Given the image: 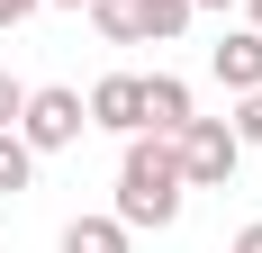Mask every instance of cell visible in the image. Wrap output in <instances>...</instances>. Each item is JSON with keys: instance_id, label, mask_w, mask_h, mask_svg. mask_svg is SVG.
<instances>
[{"instance_id": "10", "label": "cell", "mask_w": 262, "mask_h": 253, "mask_svg": "<svg viewBox=\"0 0 262 253\" xmlns=\"http://www.w3.org/2000/svg\"><path fill=\"white\" fill-rule=\"evenodd\" d=\"M226 126H235V145H262V91H235V118Z\"/></svg>"}, {"instance_id": "12", "label": "cell", "mask_w": 262, "mask_h": 253, "mask_svg": "<svg viewBox=\"0 0 262 253\" xmlns=\"http://www.w3.org/2000/svg\"><path fill=\"white\" fill-rule=\"evenodd\" d=\"M27 9H46V0H0V27H18Z\"/></svg>"}, {"instance_id": "11", "label": "cell", "mask_w": 262, "mask_h": 253, "mask_svg": "<svg viewBox=\"0 0 262 253\" xmlns=\"http://www.w3.org/2000/svg\"><path fill=\"white\" fill-rule=\"evenodd\" d=\"M18 100H27V81H9V73H0V126H18Z\"/></svg>"}, {"instance_id": "4", "label": "cell", "mask_w": 262, "mask_h": 253, "mask_svg": "<svg viewBox=\"0 0 262 253\" xmlns=\"http://www.w3.org/2000/svg\"><path fill=\"white\" fill-rule=\"evenodd\" d=\"M81 126H91V109H81V91H63V81H46V91H27V100H18V136H27V154H63V145H81Z\"/></svg>"}, {"instance_id": "2", "label": "cell", "mask_w": 262, "mask_h": 253, "mask_svg": "<svg viewBox=\"0 0 262 253\" xmlns=\"http://www.w3.org/2000/svg\"><path fill=\"white\" fill-rule=\"evenodd\" d=\"M172 154H181V181H190V190H226L235 163H244V145H235L226 118H181V126H172Z\"/></svg>"}, {"instance_id": "15", "label": "cell", "mask_w": 262, "mask_h": 253, "mask_svg": "<svg viewBox=\"0 0 262 253\" xmlns=\"http://www.w3.org/2000/svg\"><path fill=\"white\" fill-rule=\"evenodd\" d=\"M190 9H226V0H190Z\"/></svg>"}, {"instance_id": "14", "label": "cell", "mask_w": 262, "mask_h": 253, "mask_svg": "<svg viewBox=\"0 0 262 253\" xmlns=\"http://www.w3.org/2000/svg\"><path fill=\"white\" fill-rule=\"evenodd\" d=\"M244 18H253V27H262V0H244Z\"/></svg>"}, {"instance_id": "13", "label": "cell", "mask_w": 262, "mask_h": 253, "mask_svg": "<svg viewBox=\"0 0 262 253\" xmlns=\"http://www.w3.org/2000/svg\"><path fill=\"white\" fill-rule=\"evenodd\" d=\"M235 253H262V217H253V226H244V235H235Z\"/></svg>"}, {"instance_id": "16", "label": "cell", "mask_w": 262, "mask_h": 253, "mask_svg": "<svg viewBox=\"0 0 262 253\" xmlns=\"http://www.w3.org/2000/svg\"><path fill=\"white\" fill-rule=\"evenodd\" d=\"M54 9H91V0H54Z\"/></svg>"}, {"instance_id": "5", "label": "cell", "mask_w": 262, "mask_h": 253, "mask_svg": "<svg viewBox=\"0 0 262 253\" xmlns=\"http://www.w3.org/2000/svg\"><path fill=\"white\" fill-rule=\"evenodd\" d=\"M91 126H118V136H136V126H145V81L136 73H108V81H91Z\"/></svg>"}, {"instance_id": "3", "label": "cell", "mask_w": 262, "mask_h": 253, "mask_svg": "<svg viewBox=\"0 0 262 253\" xmlns=\"http://www.w3.org/2000/svg\"><path fill=\"white\" fill-rule=\"evenodd\" d=\"M108 46H172L190 27V0H91Z\"/></svg>"}, {"instance_id": "7", "label": "cell", "mask_w": 262, "mask_h": 253, "mask_svg": "<svg viewBox=\"0 0 262 253\" xmlns=\"http://www.w3.org/2000/svg\"><path fill=\"white\" fill-rule=\"evenodd\" d=\"M181 118H190V81H172V73H154V81H145V126H154V136H172Z\"/></svg>"}, {"instance_id": "8", "label": "cell", "mask_w": 262, "mask_h": 253, "mask_svg": "<svg viewBox=\"0 0 262 253\" xmlns=\"http://www.w3.org/2000/svg\"><path fill=\"white\" fill-rule=\"evenodd\" d=\"M63 253H127V226L118 217H73L63 226Z\"/></svg>"}, {"instance_id": "6", "label": "cell", "mask_w": 262, "mask_h": 253, "mask_svg": "<svg viewBox=\"0 0 262 253\" xmlns=\"http://www.w3.org/2000/svg\"><path fill=\"white\" fill-rule=\"evenodd\" d=\"M208 73L226 81V91H262V27H235V36L208 54Z\"/></svg>"}, {"instance_id": "1", "label": "cell", "mask_w": 262, "mask_h": 253, "mask_svg": "<svg viewBox=\"0 0 262 253\" xmlns=\"http://www.w3.org/2000/svg\"><path fill=\"white\" fill-rule=\"evenodd\" d=\"M181 154H172V136H154V126H136L127 136V163H118V226H172L181 217Z\"/></svg>"}, {"instance_id": "9", "label": "cell", "mask_w": 262, "mask_h": 253, "mask_svg": "<svg viewBox=\"0 0 262 253\" xmlns=\"http://www.w3.org/2000/svg\"><path fill=\"white\" fill-rule=\"evenodd\" d=\"M27 172H36L27 136H18V126H0V190H27Z\"/></svg>"}]
</instances>
